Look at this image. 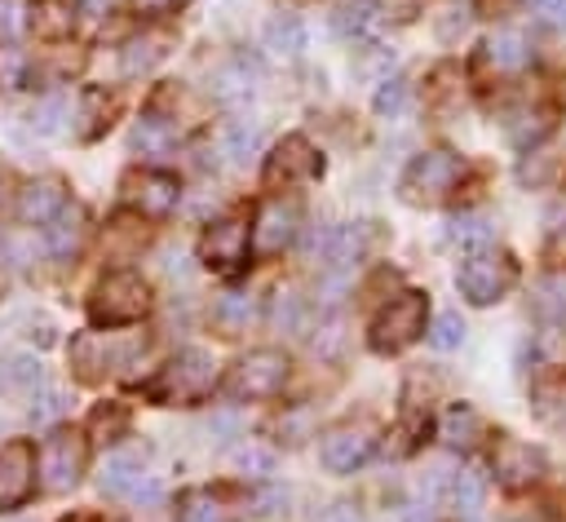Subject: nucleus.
Here are the masks:
<instances>
[{
	"instance_id": "f3484780",
	"label": "nucleus",
	"mask_w": 566,
	"mask_h": 522,
	"mask_svg": "<svg viewBox=\"0 0 566 522\" xmlns=\"http://www.w3.org/2000/svg\"><path fill=\"white\" fill-rule=\"evenodd\" d=\"M84 208L80 203H66L53 221H49V252L53 257H62V261H71L75 252H80V243H84Z\"/></svg>"
},
{
	"instance_id": "1a4fd4ad",
	"label": "nucleus",
	"mask_w": 566,
	"mask_h": 522,
	"mask_svg": "<svg viewBox=\"0 0 566 522\" xmlns=\"http://www.w3.org/2000/svg\"><path fill=\"white\" fill-rule=\"evenodd\" d=\"M35 491V447L27 438H9L0 447V513L27 504Z\"/></svg>"
},
{
	"instance_id": "473e14b6",
	"label": "nucleus",
	"mask_w": 566,
	"mask_h": 522,
	"mask_svg": "<svg viewBox=\"0 0 566 522\" xmlns=\"http://www.w3.org/2000/svg\"><path fill=\"white\" fill-rule=\"evenodd\" d=\"M226 150H230V159H234V164L256 159V150H261V124L234 119V124L226 128Z\"/></svg>"
},
{
	"instance_id": "c03bdc74",
	"label": "nucleus",
	"mask_w": 566,
	"mask_h": 522,
	"mask_svg": "<svg viewBox=\"0 0 566 522\" xmlns=\"http://www.w3.org/2000/svg\"><path fill=\"white\" fill-rule=\"evenodd\" d=\"M544 27L566 31V0H544Z\"/></svg>"
},
{
	"instance_id": "cd10ccee",
	"label": "nucleus",
	"mask_w": 566,
	"mask_h": 522,
	"mask_svg": "<svg viewBox=\"0 0 566 522\" xmlns=\"http://www.w3.org/2000/svg\"><path fill=\"white\" fill-rule=\"evenodd\" d=\"M106 115H111V97H106L102 88H84V93H80V119H84V124H80V137H84V142L102 137V128L111 124Z\"/></svg>"
},
{
	"instance_id": "f257e3e1",
	"label": "nucleus",
	"mask_w": 566,
	"mask_h": 522,
	"mask_svg": "<svg viewBox=\"0 0 566 522\" xmlns=\"http://www.w3.org/2000/svg\"><path fill=\"white\" fill-rule=\"evenodd\" d=\"M212 389H217V363L208 349H181L146 385L150 403H159V407H199Z\"/></svg>"
},
{
	"instance_id": "37998d69",
	"label": "nucleus",
	"mask_w": 566,
	"mask_h": 522,
	"mask_svg": "<svg viewBox=\"0 0 566 522\" xmlns=\"http://www.w3.org/2000/svg\"><path fill=\"white\" fill-rule=\"evenodd\" d=\"M190 0H133V9L142 13V18H168V13H177V9H186Z\"/></svg>"
},
{
	"instance_id": "58836bf2",
	"label": "nucleus",
	"mask_w": 566,
	"mask_h": 522,
	"mask_svg": "<svg viewBox=\"0 0 566 522\" xmlns=\"http://www.w3.org/2000/svg\"><path fill=\"white\" fill-rule=\"evenodd\" d=\"M0 376H4V385H35L40 380V363L31 354H9Z\"/></svg>"
},
{
	"instance_id": "5701e85b",
	"label": "nucleus",
	"mask_w": 566,
	"mask_h": 522,
	"mask_svg": "<svg viewBox=\"0 0 566 522\" xmlns=\"http://www.w3.org/2000/svg\"><path fill=\"white\" fill-rule=\"evenodd\" d=\"M486 53H491V62H495L500 71H522V66L531 62V44H526L522 31H495V35L486 40Z\"/></svg>"
},
{
	"instance_id": "f03ea898",
	"label": "nucleus",
	"mask_w": 566,
	"mask_h": 522,
	"mask_svg": "<svg viewBox=\"0 0 566 522\" xmlns=\"http://www.w3.org/2000/svg\"><path fill=\"white\" fill-rule=\"evenodd\" d=\"M150 310V288L137 270H111L97 279L93 296H88V319L97 327H124L137 323Z\"/></svg>"
},
{
	"instance_id": "4be33fe9",
	"label": "nucleus",
	"mask_w": 566,
	"mask_h": 522,
	"mask_svg": "<svg viewBox=\"0 0 566 522\" xmlns=\"http://www.w3.org/2000/svg\"><path fill=\"white\" fill-rule=\"evenodd\" d=\"M252 314H256V296H248V292H226V296H217V305H212V319H217V327H221L226 336L243 332V327L252 323Z\"/></svg>"
},
{
	"instance_id": "49530a36",
	"label": "nucleus",
	"mask_w": 566,
	"mask_h": 522,
	"mask_svg": "<svg viewBox=\"0 0 566 522\" xmlns=\"http://www.w3.org/2000/svg\"><path fill=\"white\" fill-rule=\"evenodd\" d=\"M323 522H363V518H358L354 509H345V504H340V509H332V513H327Z\"/></svg>"
},
{
	"instance_id": "9d476101",
	"label": "nucleus",
	"mask_w": 566,
	"mask_h": 522,
	"mask_svg": "<svg viewBox=\"0 0 566 522\" xmlns=\"http://www.w3.org/2000/svg\"><path fill=\"white\" fill-rule=\"evenodd\" d=\"M323 173V159H318V150L305 142V137H283L279 146H274V155L265 159V186L270 190H279V186H296V181H314Z\"/></svg>"
},
{
	"instance_id": "dca6fc26",
	"label": "nucleus",
	"mask_w": 566,
	"mask_h": 522,
	"mask_svg": "<svg viewBox=\"0 0 566 522\" xmlns=\"http://www.w3.org/2000/svg\"><path fill=\"white\" fill-rule=\"evenodd\" d=\"M314 252L323 257V265H327L332 274H340V270L358 265V257L367 252V226H363V221L332 226V230H327V234L314 243Z\"/></svg>"
},
{
	"instance_id": "2f4dec72",
	"label": "nucleus",
	"mask_w": 566,
	"mask_h": 522,
	"mask_svg": "<svg viewBox=\"0 0 566 522\" xmlns=\"http://www.w3.org/2000/svg\"><path fill=\"white\" fill-rule=\"evenodd\" d=\"M256 75L243 66V62H234V66H226L221 75H217V97L221 102H230V106H239V102H248L252 93H256V84H252Z\"/></svg>"
},
{
	"instance_id": "a211bd4d",
	"label": "nucleus",
	"mask_w": 566,
	"mask_h": 522,
	"mask_svg": "<svg viewBox=\"0 0 566 522\" xmlns=\"http://www.w3.org/2000/svg\"><path fill=\"white\" fill-rule=\"evenodd\" d=\"M380 18H385V13H380L376 0H345L340 13H336V31H340L345 40H376Z\"/></svg>"
},
{
	"instance_id": "412c9836",
	"label": "nucleus",
	"mask_w": 566,
	"mask_h": 522,
	"mask_svg": "<svg viewBox=\"0 0 566 522\" xmlns=\"http://www.w3.org/2000/svg\"><path fill=\"white\" fill-rule=\"evenodd\" d=\"M75 13H80V0H35V31L49 35V40H62L71 35L75 27Z\"/></svg>"
},
{
	"instance_id": "39448f33",
	"label": "nucleus",
	"mask_w": 566,
	"mask_h": 522,
	"mask_svg": "<svg viewBox=\"0 0 566 522\" xmlns=\"http://www.w3.org/2000/svg\"><path fill=\"white\" fill-rule=\"evenodd\" d=\"M84 460H88V442H84V434L57 425V429L40 442V451H35L40 487H44L49 495L71 491V487L80 482V473H84Z\"/></svg>"
},
{
	"instance_id": "4c0bfd02",
	"label": "nucleus",
	"mask_w": 566,
	"mask_h": 522,
	"mask_svg": "<svg viewBox=\"0 0 566 522\" xmlns=\"http://www.w3.org/2000/svg\"><path fill=\"white\" fill-rule=\"evenodd\" d=\"M62 115H66V97L53 93V97H44V102L31 111V124H35L40 133H57V128H62Z\"/></svg>"
},
{
	"instance_id": "f8f14e48",
	"label": "nucleus",
	"mask_w": 566,
	"mask_h": 522,
	"mask_svg": "<svg viewBox=\"0 0 566 522\" xmlns=\"http://www.w3.org/2000/svg\"><path fill=\"white\" fill-rule=\"evenodd\" d=\"M124 199H128L137 212H146V217H168V212L177 208V199H181V186H177V177L164 173V168H142V173H128Z\"/></svg>"
},
{
	"instance_id": "bb28decb",
	"label": "nucleus",
	"mask_w": 566,
	"mask_h": 522,
	"mask_svg": "<svg viewBox=\"0 0 566 522\" xmlns=\"http://www.w3.org/2000/svg\"><path fill=\"white\" fill-rule=\"evenodd\" d=\"M447 495H451V509H455V513L473 518V513L482 509V495H486V487H482V473H478V469H455V473H451V487H447Z\"/></svg>"
},
{
	"instance_id": "ddd939ff",
	"label": "nucleus",
	"mask_w": 566,
	"mask_h": 522,
	"mask_svg": "<svg viewBox=\"0 0 566 522\" xmlns=\"http://www.w3.org/2000/svg\"><path fill=\"white\" fill-rule=\"evenodd\" d=\"M243 257H248V226H243V221L226 217V221H212V226L203 230V239H199V261H203L208 270L230 274V270L243 265Z\"/></svg>"
},
{
	"instance_id": "0eeeda50",
	"label": "nucleus",
	"mask_w": 566,
	"mask_h": 522,
	"mask_svg": "<svg viewBox=\"0 0 566 522\" xmlns=\"http://www.w3.org/2000/svg\"><path fill=\"white\" fill-rule=\"evenodd\" d=\"M424 314H429V296L424 292H398L371 323V349L376 354H398L407 349L420 332H424Z\"/></svg>"
},
{
	"instance_id": "ea45409f",
	"label": "nucleus",
	"mask_w": 566,
	"mask_h": 522,
	"mask_svg": "<svg viewBox=\"0 0 566 522\" xmlns=\"http://www.w3.org/2000/svg\"><path fill=\"white\" fill-rule=\"evenodd\" d=\"M424 429H429V420H424V416H407L402 425H394V438H398V442H394L389 451H394V456H407V451H416Z\"/></svg>"
},
{
	"instance_id": "20e7f679",
	"label": "nucleus",
	"mask_w": 566,
	"mask_h": 522,
	"mask_svg": "<svg viewBox=\"0 0 566 522\" xmlns=\"http://www.w3.org/2000/svg\"><path fill=\"white\" fill-rule=\"evenodd\" d=\"M513 279H517V265L500 248H478L455 270V288H460V296L469 305H495L513 288Z\"/></svg>"
},
{
	"instance_id": "393cba45",
	"label": "nucleus",
	"mask_w": 566,
	"mask_h": 522,
	"mask_svg": "<svg viewBox=\"0 0 566 522\" xmlns=\"http://www.w3.org/2000/svg\"><path fill=\"white\" fill-rule=\"evenodd\" d=\"M447 239H451V243H460L464 252H478V248H491L495 230H491V221H486V217H478V212H460V217H451V221H447Z\"/></svg>"
},
{
	"instance_id": "6e6552de",
	"label": "nucleus",
	"mask_w": 566,
	"mask_h": 522,
	"mask_svg": "<svg viewBox=\"0 0 566 522\" xmlns=\"http://www.w3.org/2000/svg\"><path fill=\"white\" fill-rule=\"evenodd\" d=\"M323 464L332 473H354L367 464V456L376 451V425L371 420H340L323 434Z\"/></svg>"
},
{
	"instance_id": "c9c22d12",
	"label": "nucleus",
	"mask_w": 566,
	"mask_h": 522,
	"mask_svg": "<svg viewBox=\"0 0 566 522\" xmlns=\"http://www.w3.org/2000/svg\"><path fill=\"white\" fill-rule=\"evenodd\" d=\"M234 464L252 478H270L274 473V451L270 447H256V442H239L234 447Z\"/></svg>"
},
{
	"instance_id": "7ed1b4c3",
	"label": "nucleus",
	"mask_w": 566,
	"mask_h": 522,
	"mask_svg": "<svg viewBox=\"0 0 566 522\" xmlns=\"http://www.w3.org/2000/svg\"><path fill=\"white\" fill-rule=\"evenodd\" d=\"M287 354L283 349H248L243 358H234V367L226 372L221 389L234 398V403H261V398H274L287 380Z\"/></svg>"
},
{
	"instance_id": "79ce46f5",
	"label": "nucleus",
	"mask_w": 566,
	"mask_h": 522,
	"mask_svg": "<svg viewBox=\"0 0 566 522\" xmlns=\"http://www.w3.org/2000/svg\"><path fill=\"white\" fill-rule=\"evenodd\" d=\"M27 27V4L22 0H0V40H13Z\"/></svg>"
},
{
	"instance_id": "c756f323",
	"label": "nucleus",
	"mask_w": 566,
	"mask_h": 522,
	"mask_svg": "<svg viewBox=\"0 0 566 522\" xmlns=\"http://www.w3.org/2000/svg\"><path fill=\"white\" fill-rule=\"evenodd\" d=\"M177 522H221V509H217V495L203 491V487H190L177 495Z\"/></svg>"
},
{
	"instance_id": "4468645a",
	"label": "nucleus",
	"mask_w": 566,
	"mask_h": 522,
	"mask_svg": "<svg viewBox=\"0 0 566 522\" xmlns=\"http://www.w3.org/2000/svg\"><path fill=\"white\" fill-rule=\"evenodd\" d=\"M292 234H296V208L283 203V199H265V203L256 208L252 248L265 252V257H274V252H283V248L292 243Z\"/></svg>"
},
{
	"instance_id": "de8ad7c7",
	"label": "nucleus",
	"mask_w": 566,
	"mask_h": 522,
	"mask_svg": "<svg viewBox=\"0 0 566 522\" xmlns=\"http://www.w3.org/2000/svg\"><path fill=\"white\" fill-rule=\"evenodd\" d=\"M4 186H9V173H4V164H0V195H4Z\"/></svg>"
},
{
	"instance_id": "72a5a7b5",
	"label": "nucleus",
	"mask_w": 566,
	"mask_h": 522,
	"mask_svg": "<svg viewBox=\"0 0 566 522\" xmlns=\"http://www.w3.org/2000/svg\"><path fill=\"white\" fill-rule=\"evenodd\" d=\"M535 314L539 319H562L566 314V283L562 279H539L535 283Z\"/></svg>"
},
{
	"instance_id": "f704fd0d",
	"label": "nucleus",
	"mask_w": 566,
	"mask_h": 522,
	"mask_svg": "<svg viewBox=\"0 0 566 522\" xmlns=\"http://www.w3.org/2000/svg\"><path fill=\"white\" fill-rule=\"evenodd\" d=\"M464 341V319L455 314V310H442L438 319H433V327H429V345L433 349H455Z\"/></svg>"
},
{
	"instance_id": "7c9ffc66",
	"label": "nucleus",
	"mask_w": 566,
	"mask_h": 522,
	"mask_svg": "<svg viewBox=\"0 0 566 522\" xmlns=\"http://www.w3.org/2000/svg\"><path fill=\"white\" fill-rule=\"evenodd\" d=\"M159 58H164V40L159 35H146V40H128L124 44L119 66H124V75H137V71H150Z\"/></svg>"
},
{
	"instance_id": "e433bc0d",
	"label": "nucleus",
	"mask_w": 566,
	"mask_h": 522,
	"mask_svg": "<svg viewBox=\"0 0 566 522\" xmlns=\"http://www.w3.org/2000/svg\"><path fill=\"white\" fill-rule=\"evenodd\" d=\"M371 106H376V115H389V119H394V115L407 106V84H402V80H380Z\"/></svg>"
},
{
	"instance_id": "b1692460",
	"label": "nucleus",
	"mask_w": 566,
	"mask_h": 522,
	"mask_svg": "<svg viewBox=\"0 0 566 522\" xmlns=\"http://www.w3.org/2000/svg\"><path fill=\"white\" fill-rule=\"evenodd\" d=\"M177 146V133L159 119V115H142L137 124H133V150H142V155H168Z\"/></svg>"
},
{
	"instance_id": "a19ab883",
	"label": "nucleus",
	"mask_w": 566,
	"mask_h": 522,
	"mask_svg": "<svg viewBox=\"0 0 566 522\" xmlns=\"http://www.w3.org/2000/svg\"><path fill=\"white\" fill-rule=\"evenodd\" d=\"M62 411H66V398H62L57 389H44V394L31 403V420H35V425H53V420H62Z\"/></svg>"
},
{
	"instance_id": "a878e982",
	"label": "nucleus",
	"mask_w": 566,
	"mask_h": 522,
	"mask_svg": "<svg viewBox=\"0 0 566 522\" xmlns=\"http://www.w3.org/2000/svg\"><path fill=\"white\" fill-rule=\"evenodd\" d=\"M124 434H128V407H124V403H102V407H93V416H88V438H93V442L115 447Z\"/></svg>"
},
{
	"instance_id": "c85d7f7f",
	"label": "nucleus",
	"mask_w": 566,
	"mask_h": 522,
	"mask_svg": "<svg viewBox=\"0 0 566 522\" xmlns=\"http://www.w3.org/2000/svg\"><path fill=\"white\" fill-rule=\"evenodd\" d=\"M265 44H270L279 58H301V49H305V27H301L296 18H274V22L265 27Z\"/></svg>"
},
{
	"instance_id": "2eb2a0df",
	"label": "nucleus",
	"mask_w": 566,
	"mask_h": 522,
	"mask_svg": "<svg viewBox=\"0 0 566 522\" xmlns=\"http://www.w3.org/2000/svg\"><path fill=\"white\" fill-rule=\"evenodd\" d=\"M62 208H66L62 177H40V181H27L18 190V221H27V226H49Z\"/></svg>"
},
{
	"instance_id": "9b49d317",
	"label": "nucleus",
	"mask_w": 566,
	"mask_h": 522,
	"mask_svg": "<svg viewBox=\"0 0 566 522\" xmlns=\"http://www.w3.org/2000/svg\"><path fill=\"white\" fill-rule=\"evenodd\" d=\"M491 469L500 478V487L509 491H526L544 478V451L522 442V438H500L495 451H491Z\"/></svg>"
},
{
	"instance_id": "6ab92c4d",
	"label": "nucleus",
	"mask_w": 566,
	"mask_h": 522,
	"mask_svg": "<svg viewBox=\"0 0 566 522\" xmlns=\"http://www.w3.org/2000/svg\"><path fill=\"white\" fill-rule=\"evenodd\" d=\"M137 482H142V456H133V451H115L102 464V478H97V487L106 495H128Z\"/></svg>"
},
{
	"instance_id": "423d86ee",
	"label": "nucleus",
	"mask_w": 566,
	"mask_h": 522,
	"mask_svg": "<svg viewBox=\"0 0 566 522\" xmlns=\"http://www.w3.org/2000/svg\"><path fill=\"white\" fill-rule=\"evenodd\" d=\"M460 177H464L460 155H451V150H420V155L407 164L398 190H402L407 203H442V199L460 186Z\"/></svg>"
},
{
	"instance_id": "a18cd8bd",
	"label": "nucleus",
	"mask_w": 566,
	"mask_h": 522,
	"mask_svg": "<svg viewBox=\"0 0 566 522\" xmlns=\"http://www.w3.org/2000/svg\"><path fill=\"white\" fill-rule=\"evenodd\" d=\"M159 491H164V487H159V482H137V487H133V491H128V495H133V500H137V504H155V500H159Z\"/></svg>"
},
{
	"instance_id": "aec40b11",
	"label": "nucleus",
	"mask_w": 566,
	"mask_h": 522,
	"mask_svg": "<svg viewBox=\"0 0 566 522\" xmlns=\"http://www.w3.org/2000/svg\"><path fill=\"white\" fill-rule=\"evenodd\" d=\"M482 434H486V420H482L469 403H455V407L442 416V438H447L451 447H464V451H469Z\"/></svg>"
}]
</instances>
